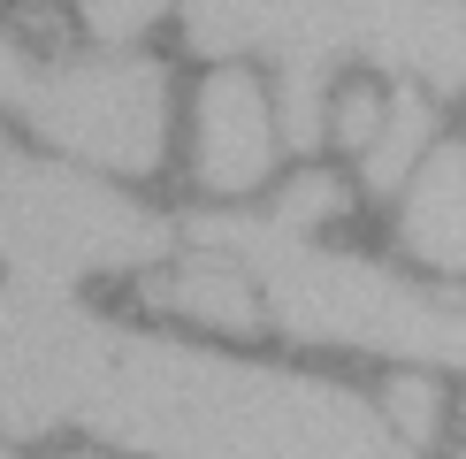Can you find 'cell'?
<instances>
[{"instance_id": "cell-1", "label": "cell", "mask_w": 466, "mask_h": 459, "mask_svg": "<svg viewBox=\"0 0 466 459\" xmlns=\"http://www.w3.org/2000/svg\"><path fill=\"white\" fill-rule=\"evenodd\" d=\"M85 429L138 459H413L390 413L321 375L123 337Z\"/></svg>"}, {"instance_id": "cell-2", "label": "cell", "mask_w": 466, "mask_h": 459, "mask_svg": "<svg viewBox=\"0 0 466 459\" xmlns=\"http://www.w3.org/2000/svg\"><path fill=\"white\" fill-rule=\"evenodd\" d=\"M191 245H215L252 276L268 321L299 344H360L390 360H436L466 368V299L459 291H420L390 268L360 253L306 245L299 230L268 215H191Z\"/></svg>"}, {"instance_id": "cell-3", "label": "cell", "mask_w": 466, "mask_h": 459, "mask_svg": "<svg viewBox=\"0 0 466 459\" xmlns=\"http://www.w3.org/2000/svg\"><path fill=\"white\" fill-rule=\"evenodd\" d=\"M184 38L329 76L337 62H375L436 100L466 85V0H184Z\"/></svg>"}, {"instance_id": "cell-4", "label": "cell", "mask_w": 466, "mask_h": 459, "mask_svg": "<svg viewBox=\"0 0 466 459\" xmlns=\"http://www.w3.org/2000/svg\"><path fill=\"white\" fill-rule=\"evenodd\" d=\"M0 107L24 115L54 153H76L115 177L161 168L168 146V76L146 54H100V62H31L0 31Z\"/></svg>"}, {"instance_id": "cell-5", "label": "cell", "mask_w": 466, "mask_h": 459, "mask_svg": "<svg viewBox=\"0 0 466 459\" xmlns=\"http://www.w3.org/2000/svg\"><path fill=\"white\" fill-rule=\"evenodd\" d=\"M168 253V222L123 199L115 184L85 177L62 161H15L8 207H0V268L15 283H54L69 291L76 276L100 268H146Z\"/></svg>"}, {"instance_id": "cell-6", "label": "cell", "mask_w": 466, "mask_h": 459, "mask_svg": "<svg viewBox=\"0 0 466 459\" xmlns=\"http://www.w3.org/2000/svg\"><path fill=\"white\" fill-rule=\"evenodd\" d=\"M130 330L54 283H0V436H46L85 421Z\"/></svg>"}, {"instance_id": "cell-7", "label": "cell", "mask_w": 466, "mask_h": 459, "mask_svg": "<svg viewBox=\"0 0 466 459\" xmlns=\"http://www.w3.org/2000/svg\"><path fill=\"white\" fill-rule=\"evenodd\" d=\"M268 168H276L268 92L245 69H215L199 92V184L207 191H252Z\"/></svg>"}, {"instance_id": "cell-8", "label": "cell", "mask_w": 466, "mask_h": 459, "mask_svg": "<svg viewBox=\"0 0 466 459\" xmlns=\"http://www.w3.org/2000/svg\"><path fill=\"white\" fill-rule=\"evenodd\" d=\"M405 253L443 268V276H466V146H429L413 191H405Z\"/></svg>"}, {"instance_id": "cell-9", "label": "cell", "mask_w": 466, "mask_h": 459, "mask_svg": "<svg viewBox=\"0 0 466 459\" xmlns=\"http://www.w3.org/2000/svg\"><path fill=\"white\" fill-rule=\"evenodd\" d=\"M146 299L153 306H177V314H191V321H215V330H260V321H268L252 276L229 253H215V245H191V260L177 268V276H153Z\"/></svg>"}, {"instance_id": "cell-10", "label": "cell", "mask_w": 466, "mask_h": 459, "mask_svg": "<svg viewBox=\"0 0 466 459\" xmlns=\"http://www.w3.org/2000/svg\"><path fill=\"white\" fill-rule=\"evenodd\" d=\"M429 138H436V107L420 85H398L390 92V115H382V138L360 153L367 161V184L375 191H398L405 177H413V161H429Z\"/></svg>"}, {"instance_id": "cell-11", "label": "cell", "mask_w": 466, "mask_h": 459, "mask_svg": "<svg viewBox=\"0 0 466 459\" xmlns=\"http://www.w3.org/2000/svg\"><path fill=\"white\" fill-rule=\"evenodd\" d=\"M329 215H344V184L329 177V168H306V177H290L283 191H276V215L268 222H283V230H314V222H329Z\"/></svg>"}, {"instance_id": "cell-12", "label": "cell", "mask_w": 466, "mask_h": 459, "mask_svg": "<svg viewBox=\"0 0 466 459\" xmlns=\"http://www.w3.org/2000/svg\"><path fill=\"white\" fill-rule=\"evenodd\" d=\"M85 8V31L107 38V46H130L138 31H153V15L161 8H184V0H76Z\"/></svg>"}, {"instance_id": "cell-13", "label": "cell", "mask_w": 466, "mask_h": 459, "mask_svg": "<svg viewBox=\"0 0 466 459\" xmlns=\"http://www.w3.org/2000/svg\"><path fill=\"white\" fill-rule=\"evenodd\" d=\"M382 413L398 421L405 444H429V436H436V391H429L420 375H398L390 391H382Z\"/></svg>"}, {"instance_id": "cell-14", "label": "cell", "mask_w": 466, "mask_h": 459, "mask_svg": "<svg viewBox=\"0 0 466 459\" xmlns=\"http://www.w3.org/2000/svg\"><path fill=\"white\" fill-rule=\"evenodd\" d=\"M382 115H390V92H375V85H344V100H337V138L367 153L382 138Z\"/></svg>"}, {"instance_id": "cell-15", "label": "cell", "mask_w": 466, "mask_h": 459, "mask_svg": "<svg viewBox=\"0 0 466 459\" xmlns=\"http://www.w3.org/2000/svg\"><path fill=\"white\" fill-rule=\"evenodd\" d=\"M15 161H24V153H15L8 138H0V207H8V184H15Z\"/></svg>"}, {"instance_id": "cell-16", "label": "cell", "mask_w": 466, "mask_h": 459, "mask_svg": "<svg viewBox=\"0 0 466 459\" xmlns=\"http://www.w3.org/2000/svg\"><path fill=\"white\" fill-rule=\"evenodd\" d=\"M0 459H8V452H0Z\"/></svg>"}]
</instances>
